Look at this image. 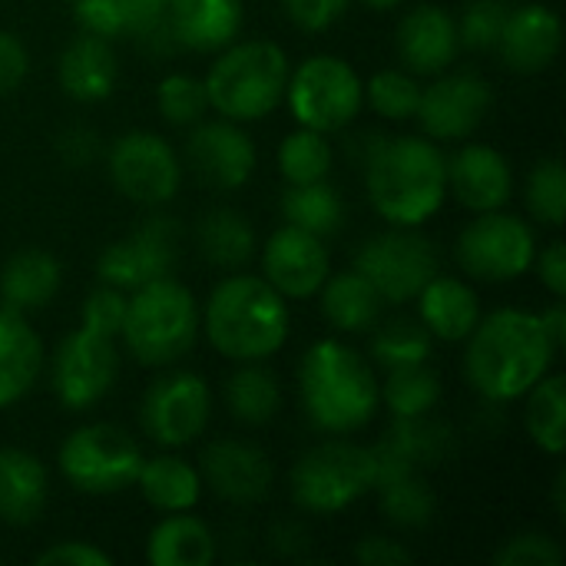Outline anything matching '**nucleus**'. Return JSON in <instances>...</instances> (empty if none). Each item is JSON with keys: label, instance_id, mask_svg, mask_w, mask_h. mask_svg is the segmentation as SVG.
I'll use <instances>...</instances> for the list:
<instances>
[{"label": "nucleus", "instance_id": "f257e3e1", "mask_svg": "<svg viewBox=\"0 0 566 566\" xmlns=\"http://www.w3.org/2000/svg\"><path fill=\"white\" fill-rule=\"evenodd\" d=\"M541 315L521 308H501L474 325L468 335L464 371L471 388L488 401H514L527 395L554 365Z\"/></svg>", "mask_w": 566, "mask_h": 566}, {"label": "nucleus", "instance_id": "f03ea898", "mask_svg": "<svg viewBox=\"0 0 566 566\" xmlns=\"http://www.w3.org/2000/svg\"><path fill=\"white\" fill-rule=\"evenodd\" d=\"M365 186L381 219L421 226L448 196V159L431 139L381 136L365 159Z\"/></svg>", "mask_w": 566, "mask_h": 566}, {"label": "nucleus", "instance_id": "7ed1b4c3", "mask_svg": "<svg viewBox=\"0 0 566 566\" xmlns=\"http://www.w3.org/2000/svg\"><path fill=\"white\" fill-rule=\"evenodd\" d=\"M298 388L312 424L328 434H352L365 428L381 401L371 365L335 338L315 342L305 352Z\"/></svg>", "mask_w": 566, "mask_h": 566}, {"label": "nucleus", "instance_id": "20e7f679", "mask_svg": "<svg viewBox=\"0 0 566 566\" xmlns=\"http://www.w3.org/2000/svg\"><path fill=\"white\" fill-rule=\"evenodd\" d=\"M206 335L232 361H265L289 338V305L259 275L222 279L206 305Z\"/></svg>", "mask_w": 566, "mask_h": 566}, {"label": "nucleus", "instance_id": "39448f33", "mask_svg": "<svg viewBox=\"0 0 566 566\" xmlns=\"http://www.w3.org/2000/svg\"><path fill=\"white\" fill-rule=\"evenodd\" d=\"M209 106L232 123L265 119L285 96L289 56L269 40L229 43L202 80Z\"/></svg>", "mask_w": 566, "mask_h": 566}, {"label": "nucleus", "instance_id": "423d86ee", "mask_svg": "<svg viewBox=\"0 0 566 566\" xmlns=\"http://www.w3.org/2000/svg\"><path fill=\"white\" fill-rule=\"evenodd\" d=\"M123 342L139 365L163 368L189 355L199 335V308L186 285L172 275L139 285L126 305Z\"/></svg>", "mask_w": 566, "mask_h": 566}, {"label": "nucleus", "instance_id": "0eeeda50", "mask_svg": "<svg viewBox=\"0 0 566 566\" xmlns=\"http://www.w3.org/2000/svg\"><path fill=\"white\" fill-rule=\"evenodd\" d=\"M371 488L375 454L352 441L318 444L292 468V497L308 514H338Z\"/></svg>", "mask_w": 566, "mask_h": 566}, {"label": "nucleus", "instance_id": "6e6552de", "mask_svg": "<svg viewBox=\"0 0 566 566\" xmlns=\"http://www.w3.org/2000/svg\"><path fill=\"white\" fill-rule=\"evenodd\" d=\"M289 106L298 126L318 133H338L355 123L365 103V83L352 63L342 56H312L295 73H289L285 86Z\"/></svg>", "mask_w": 566, "mask_h": 566}, {"label": "nucleus", "instance_id": "1a4fd4ad", "mask_svg": "<svg viewBox=\"0 0 566 566\" xmlns=\"http://www.w3.org/2000/svg\"><path fill=\"white\" fill-rule=\"evenodd\" d=\"M143 464L139 444L116 424L76 428L60 448L63 478L83 494H119L136 484Z\"/></svg>", "mask_w": 566, "mask_h": 566}, {"label": "nucleus", "instance_id": "9d476101", "mask_svg": "<svg viewBox=\"0 0 566 566\" xmlns=\"http://www.w3.org/2000/svg\"><path fill=\"white\" fill-rule=\"evenodd\" d=\"M355 269L378 289L391 305L418 298L421 289L438 275V249L431 239L415 232V226H398L391 232L371 235L355 259Z\"/></svg>", "mask_w": 566, "mask_h": 566}, {"label": "nucleus", "instance_id": "9b49d317", "mask_svg": "<svg viewBox=\"0 0 566 566\" xmlns=\"http://www.w3.org/2000/svg\"><path fill=\"white\" fill-rule=\"evenodd\" d=\"M537 259V242L534 229L507 216L501 209L494 212H478L474 222L458 239V262L471 279L481 282H511L524 275Z\"/></svg>", "mask_w": 566, "mask_h": 566}, {"label": "nucleus", "instance_id": "f8f14e48", "mask_svg": "<svg viewBox=\"0 0 566 566\" xmlns=\"http://www.w3.org/2000/svg\"><path fill=\"white\" fill-rule=\"evenodd\" d=\"M179 252H182L179 222L172 216H153L139 229H133L126 239L106 245L96 262V272L103 285L136 292L139 285L172 275Z\"/></svg>", "mask_w": 566, "mask_h": 566}, {"label": "nucleus", "instance_id": "ddd939ff", "mask_svg": "<svg viewBox=\"0 0 566 566\" xmlns=\"http://www.w3.org/2000/svg\"><path fill=\"white\" fill-rule=\"evenodd\" d=\"M209 411H212L209 385L192 371H172L146 388L139 421L156 444L186 448L206 431Z\"/></svg>", "mask_w": 566, "mask_h": 566}, {"label": "nucleus", "instance_id": "4468645a", "mask_svg": "<svg viewBox=\"0 0 566 566\" xmlns=\"http://www.w3.org/2000/svg\"><path fill=\"white\" fill-rule=\"evenodd\" d=\"M109 179L126 199L139 206H163L176 196L182 166L163 136L133 129L109 146Z\"/></svg>", "mask_w": 566, "mask_h": 566}, {"label": "nucleus", "instance_id": "2eb2a0df", "mask_svg": "<svg viewBox=\"0 0 566 566\" xmlns=\"http://www.w3.org/2000/svg\"><path fill=\"white\" fill-rule=\"evenodd\" d=\"M119 375V355L113 338L76 328L56 345L53 355V395L70 411H86L113 388Z\"/></svg>", "mask_w": 566, "mask_h": 566}, {"label": "nucleus", "instance_id": "dca6fc26", "mask_svg": "<svg viewBox=\"0 0 566 566\" xmlns=\"http://www.w3.org/2000/svg\"><path fill=\"white\" fill-rule=\"evenodd\" d=\"M491 83L471 70L448 73L431 86H421L418 119L431 139H464L491 113Z\"/></svg>", "mask_w": 566, "mask_h": 566}, {"label": "nucleus", "instance_id": "f3484780", "mask_svg": "<svg viewBox=\"0 0 566 566\" xmlns=\"http://www.w3.org/2000/svg\"><path fill=\"white\" fill-rule=\"evenodd\" d=\"M186 159L206 186L239 189L255 169V143L232 119H199L186 139Z\"/></svg>", "mask_w": 566, "mask_h": 566}, {"label": "nucleus", "instance_id": "a211bd4d", "mask_svg": "<svg viewBox=\"0 0 566 566\" xmlns=\"http://www.w3.org/2000/svg\"><path fill=\"white\" fill-rule=\"evenodd\" d=\"M262 272L282 298H308L328 279V249L318 235L282 226L262 249Z\"/></svg>", "mask_w": 566, "mask_h": 566}, {"label": "nucleus", "instance_id": "6ab92c4d", "mask_svg": "<svg viewBox=\"0 0 566 566\" xmlns=\"http://www.w3.org/2000/svg\"><path fill=\"white\" fill-rule=\"evenodd\" d=\"M202 481L212 488V494L219 501H229V504H259L269 497L272 491V461L262 448L249 444V441H212L202 458Z\"/></svg>", "mask_w": 566, "mask_h": 566}, {"label": "nucleus", "instance_id": "aec40b11", "mask_svg": "<svg viewBox=\"0 0 566 566\" xmlns=\"http://www.w3.org/2000/svg\"><path fill=\"white\" fill-rule=\"evenodd\" d=\"M451 448V431L428 415L398 418L388 434L371 448L375 454V488L391 484L405 474H421V468L444 461Z\"/></svg>", "mask_w": 566, "mask_h": 566}, {"label": "nucleus", "instance_id": "412c9836", "mask_svg": "<svg viewBox=\"0 0 566 566\" xmlns=\"http://www.w3.org/2000/svg\"><path fill=\"white\" fill-rule=\"evenodd\" d=\"M461 50L458 20L444 7H415L398 23V56L408 66V73L434 76L444 73Z\"/></svg>", "mask_w": 566, "mask_h": 566}, {"label": "nucleus", "instance_id": "4be33fe9", "mask_svg": "<svg viewBox=\"0 0 566 566\" xmlns=\"http://www.w3.org/2000/svg\"><path fill=\"white\" fill-rule=\"evenodd\" d=\"M448 189L471 212H494L511 202L514 172L511 163L491 146H464L448 163Z\"/></svg>", "mask_w": 566, "mask_h": 566}, {"label": "nucleus", "instance_id": "5701e85b", "mask_svg": "<svg viewBox=\"0 0 566 566\" xmlns=\"http://www.w3.org/2000/svg\"><path fill=\"white\" fill-rule=\"evenodd\" d=\"M560 17L544 3H527L507 13L504 33L494 50L514 73H541L560 53Z\"/></svg>", "mask_w": 566, "mask_h": 566}, {"label": "nucleus", "instance_id": "b1692460", "mask_svg": "<svg viewBox=\"0 0 566 566\" xmlns=\"http://www.w3.org/2000/svg\"><path fill=\"white\" fill-rule=\"evenodd\" d=\"M56 80L63 93L80 103L106 99L119 80V63H116L109 40L90 36V33H80L76 40H70L56 60Z\"/></svg>", "mask_w": 566, "mask_h": 566}, {"label": "nucleus", "instance_id": "393cba45", "mask_svg": "<svg viewBox=\"0 0 566 566\" xmlns=\"http://www.w3.org/2000/svg\"><path fill=\"white\" fill-rule=\"evenodd\" d=\"M169 30L186 50H226L242 30V0H172Z\"/></svg>", "mask_w": 566, "mask_h": 566}, {"label": "nucleus", "instance_id": "a878e982", "mask_svg": "<svg viewBox=\"0 0 566 566\" xmlns=\"http://www.w3.org/2000/svg\"><path fill=\"white\" fill-rule=\"evenodd\" d=\"M40 365L43 345L30 322L13 308H0V408L20 401L33 388Z\"/></svg>", "mask_w": 566, "mask_h": 566}, {"label": "nucleus", "instance_id": "bb28decb", "mask_svg": "<svg viewBox=\"0 0 566 566\" xmlns=\"http://www.w3.org/2000/svg\"><path fill=\"white\" fill-rule=\"evenodd\" d=\"M60 282H63V269L50 252L23 249L0 272V302L3 308L27 315V312L46 308L53 295L60 292Z\"/></svg>", "mask_w": 566, "mask_h": 566}, {"label": "nucleus", "instance_id": "cd10ccee", "mask_svg": "<svg viewBox=\"0 0 566 566\" xmlns=\"http://www.w3.org/2000/svg\"><path fill=\"white\" fill-rule=\"evenodd\" d=\"M418 302H421V325L441 342H464L481 322V302L474 289L464 285L461 279L434 275L421 289Z\"/></svg>", "mask_w": 566, "mask_h": 566}, {"label": "nucleus", "instance_id": "c85d7f7f", "mask_svg": "<svg viewBox=\"0 0 566 566\" xmlns=\"http://www.w3.org/2000/svg\"><path fill=\"white\" fill-rule=\"evenodd\" d=\"M46 468L20 448L0 451V521L33 524L46 507Z\"/></svg>", "mask_w": 566, "mask_h": 566}, {"label": "nucleus", "instance_id": "c756f323", "mask_svg": "<svg viewBox=\"0 0 566 566\" xmlns=\"http://www.w3.org/2000/svg\"><path fill=\"white\" fill-rule=\"evenodd\" d=\"M318 292H322V315L338 332H368L381 318L385 298L358 269L325 279Z\"/></svg>", "mask_w": 566, "mask_h": 566}, {"label": "nucleus", "instance_id": "7c9ffc66", "mask_svg": "<svg viewBox=\"0 0 566 566\" xmlns=\"http://www.w3.org/2000/svg\"><path fill=\"white\" fill-rule=\"evenodd\" d=\"M136 484L146 497L149 507L163 511V514H179V511H192L202 497V478L199 471L172 454L153 458L139 464Z\"/></svg>", "mask_w": 566, "mask_h": 566}, {"label": "nucleus", "instance_id": "2f4dec72", "mask_svg": "<svg viewBox=\"0 0 566 566\" xmlns=\"http://www.w3.org/2000/svg\"><path fill=\"white\" fill-rule=\"evenodd\" d=\"M216 560L212 531L189 517L186 511L169 514L149 534V564L153 566H209Z\"/></svg>", "mask_w": 566, "mask_h": 566}, {"label": "nucleus", "instance_id": "473e14b6", "mask_svg": "<svg viewBox=\"0 0 566 566\" xmlns=\"http://www.w3.org/2000/svg\"><path fill=\"white\" fill-rule=\"evenodd\" d=\"M199 252L216 269H242L255 255V232L235 209H212L199 222Z\"/></svg>", "mask_w": 566, "mask_h": 566}, {"label": "nucleus", "instance_id": "72a5a7b5", "mask_svg": "<svg viewBox=\"0 0 566 566\" xmlns=\"http://www.w3.org/2000/svg\"><path fill=\"white\" fill-rule=\"evenodd\" d=\"M226 405L232 418L242 424H252V428L269 424L282 408L279 378L259 361H245V368H239L226 385Z\"/></svg>", "mask_w": 566, "mask_h": 566}, {"label": "nucleus", "instance_id": "f704fd0d", "mask_svg": "<svg viewBox=\"0 0 566 566\" xmlns=\"http://www.w3.org/2000/svg\"><path fill=\"white\" fill-rule=\"evenodd\" d=\"M282 212H285L289 226H298L318 239L335 235L345 222V202H342L338 189L328 186L325 179L292 186L282 196Z\"/></svg>", "mask_w": 566, "mask_h": 566}, {"label": "nucleus", "instance_id": "c9c22d12", "mask_svg": "<svg viewBox=\"0 0 566 566\" xmlns=\"http://www.w3.org/2000/svg\"><path fill=\"white\" fill-rule=\"evenodd\" d=\"M527 401V431L547 454H560L566 444V381L564 375H544Z\"/></svg>", "mask_w": 566, "mask_h": 566}, {"label": "nucleus", "instance_id": "e433bc0d", "mask_svg": "<svg viewBox=\"0 0 566 566\" xmlns=\"http://www.w3.org/2000/svg\"><path fill=\"white\" fill-rule=\"evenodd\" d=\"M381 395L395 418H421V415H431V408L438 405L441 378H438V371L428 368V361L391 368Z\"/></svg>", "mask_w": 566, "mask_h": 566}, {"label": "nucleus", "instance_id": "4c0bfd02", "mask_svg": "<svg viewBox=\"0 0 566 566\" xmlns=\"http://www.w3.org/2000/svg\"><path fill=\"white\" fill-rule=\"evenodd\" d=\"M434 335L415 322V318H391L385 322L375 338H371V355L381 368H405V365H421L431 355Z\"/></svg>", "mask_w": 566, "mask_h": 566}, {"label": "nucleus", "instance_id": "58836bf2", "mask_svg": "<svg viewBox=\"0 0 566 566\" xmlns=\"http://www.w3.org/2000/svg\"><path fill=\"white\" fill-rule=\"evenodd\" d=\"M279 169L292 186L325 179L332 169V146L325 139V133L308 129V126L289 133L282 149H279Z\"/></svg>", "mask_w": 566, "mask_h": 566}, {"label": "nucleus", "instance_id": "ea45409f", "mask_svg": "<svg viewBox=\"0 0 566 566\" xmlns=\"http://www.w3.org/2000/svg\"><path fill=\"white\" fill-rule=\"evenodd\" d=\"M378 494H381L385 517L395 527H405V531L428 527L434 511H438V501H434V494H431V488L424 484L421 474H405V478H398L391 484H381Z\"/></svg>", "mask_w": 566, "mask_h": 566}, {"label": "nucleus", "instance_id": "a19ab883", "mask_svg": "<svg viewBox=\"0 0 566 566\" xmlns=\"http://www.w3.org/2000/svg\"><path fill=\"white\" fill-rule=\"evenodd\" d=\"M365 96L371 103L375 113H381L385 119H411L418 116V103H421V86L408 70H381L368 80Z\"/></svg>", "mask_w": 566, "mask_h": 566}, {"label": "nucleus", "instance_id": "79ce46f5", "mask_svg": "<svg viewBox=\"0 0 566 566\" xmlns=\"http://www.w3.org/2000/svg\"><path fill=\"white\" fill-rule=\"evenodd\" d=\"M159 116L172 126H196L209 109L206 83L189 73H169L156 90Z\"/></svg>", "mask_w": 566, "mask_h": 566}, {"label": "nucleus", "instance_id": "37998d69", "mask_svg": "<svg viewBox=\"0 0 566 566\" xmlns=\"http://www.w3.org/2000/svg\"><path fill=\"white\" fill-rule=\"evenodd\" d=\"M527 206L547 226H564L566 219V172L560 159H544L531 169Z\"/></svg>", "mask_w": 566, "mask_h": 566}, {"label": "nucleus", "instance_id": "c03bdc74", "mask_svg": "<svg viewBox=\"0 0 566 566\" xmlns=\"http://www.w3.org/2000/svg\"><path fill=\"white\" fill-rule=\"evenodd\" d=\"M507 13H511L507 0H471L464 7L461 20H458L461 46H468V50H494L501 33H504Z\"/></svg>", "mask_w": 566, "mask_h": 566}, {"label": "nucleus", "instance_id": "a18cd8bd", "mask_svg": "<svg viewBox=\"0 0 566 566\" xmlns=\"http://www.w3.org/2000/svg\"><path fill=\"white\" fill-rule=\"evenodd\" d=\"M126 305H129V298L123 295V289L99 285L96 292L86 295V302L80 308V328L116 342L123 332V322H126Z\"/></svg>", "mask_w": 566, "mask_h": 566}, {"label": "nucleus", "instance_id": "49530a36", "mask_svg": "<svg viewBox=\"0 0 566 566\" xmlns=\"http://www.w3.org/2000/svg\"><path fill=\"white\" fill-rule=\"evenodd\" d=\"M497 566H560L564 551L547 534H517L511 537L501 554L494 557Z\"/></svg>", "mask_w": 566, "mask_h": 566}, {"label": "nucleus", "instance_id": "de8ad7c7", "mask_svg": "<svg viewBox=\"0 0 566 566\" xmlns=\"http://www.w3.org/2000/svg\"><path fill=\"white\" fill-rule=\"evenodd\" d=\"M73 17L83 33L113 40L123 33V17L116 0H73Z\"/></svg>", "mask_w": 566, "mask_h": 566}, {"label": "nucleus", "instance_id": "09e8293b", "mask_svg": "<svg viewBox=\"0 0 566 566\" xmlns=\"http://www.w3.org/2000/svg\"><path fill=\"white\" fill-rule=\"evenodd\" d=\"M282 3H285L289 17L298 27H305V30L332 27L345 13V7H348V0H282Z\"/></svg>", "mask_w": 566, "mask_h": 566}, {"label": "nucleus", "instance_id": "8fccbe9b", "mask_svg": "<svg viewBox=\"0 0 566 566\" xmlns=\"http://www.w3.org/2000/svg\"><path fill=\"white\" fill-rule=\"evenodd\" d=\"M27 66H30L27 46L10 30H0V96L13 93L23 83Z\"/></svg>", "mask_w": 566, "mask_h": 566}, {"label": "nucleus", "instance_id": "3c124183", "mask_svg": "<svg viewBox=\"0 0 566 566\" xmlns=\"http://www.w3.org/2000/svg\"><path fill=\"white\" fill-rule=\"evenodd\" d=\"M56 149H60V159L73 169L93 163L99 156V136L86 126H70L60 139H56Z\"/></svg>", "mask_w": 566, "mask_h": 566}, {"label": "nucleus", "instance_id": "603ef678", "mask_svg": "<svg viewBox=\"0 0 566 566\" xmlns=\"http://www.w3.org/2000/svg\"><path fill=\"white\" fill-rule=\"evenodd\" d=\"M40 566H109V557L103 551H96L93 544H83V541H66V544H56L50 551H43L36 557Z\"/></svg>", "mask_w": 566, "mask_h": 566}, {"label": "nucleus", "instance_id": "864d4df0", "mask_svg": "<svg viewBox=\"0 0 566 566\" xmlns=\"http://www.w3.org/2000/svg\"><path fill=\"white\" fill-rule=\"evenodd\" d=\"M355 557H358V564L365 566H405L415 560L408 547H401V544H395L388 537H365L358 544Z\"/></svg>", "mask_w": 566, "mask_h": 566}, {"label": "nucleus", "instance_id": "5fc2aeb1", "mask_svg": "<svg viewBox=\"0 0 566 566\" xmlns=\"http://www.w3.org/2000/svg\"><path fill=\"white\" fill-rule=\"evenodd\" d=\"M537 262V272H541V282L551 289L554 298H564L566 295V245L564 242H554L541 252Z\"/></svg>", "mask_w": 566, "mask_h": 566}, {"label": "nucleus", "instance_id": "6e6d98bb", "mask_svg": "<svg viewBox=\"0 0 566 566\" xmlns=\"http://www.w3.org/2000/svg\"><path fill=\"white\" fill-rule=\"evenodd\" d=\"M541 325H544V332H547V338H551V345L560 352L566 342V305L564 302H557V305H551L544 315H541Z\"/></svg>", "mask_w": 566, "mask_h": 566}, {"label": "nucleus", "instance_id": "4d7b16f0", "mask_svg": "<svg viewBox=\"0 0 566 566\" xmlns=\"http://www.w3.org/2000/svg\"><path fill=\"white\" fill-rule=\"evenodd\" d=\"M554 494H557V511H560V517H566V474H557Z\"/></svg>", "mask_w": 566, "mask_h": 566}, {"label": "nucleus", "instance_id": "13d9d810", "mask_svg": "<svg viewBox=\"0 0 566 566\" xmlns=\"http://www.w3.org/2000/svg\"><path fill=\"white\" fill-rule=\"evenodd\" d=\"M361 3H368L375 10H391V7H401L405 0H361Z\"/></svg>", "mask_w": 566, "mask_h": 566}, {"label": "nucleus", "instance_id": "bf43d9fd", "mask_svg": "<svg viewBox=\"0 0 566 566\" xmlns=\"http://www.w3.org/2000/svg\"><path fill=\"white\" fill-rule=\"evenodd\" d=\"M169 3H172V0H169Z\"/></svg>", "mask_w": 566, "mask_h": 566}]
</instances>
